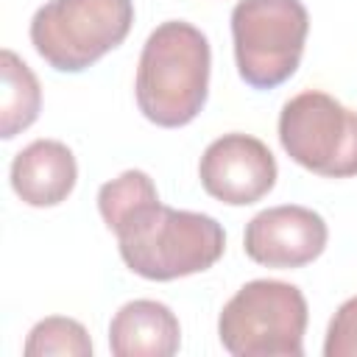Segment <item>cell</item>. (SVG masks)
<instances>
[{
  "label": "cell",
  "instance_id": "3957f363",
  "mask_svg": "<svg viewBox=\"0 0 357 357\" xmlns=\"http://www.w3.org/2000/svg\"><path fill=\"white\" fill-rule=\"evenodd\" d=\"M307 318V298L296 284L254 279L223 304L218 337L234 357H301Z\"/></svg>",
  "mask_w": 357,
  "mask_h": 357
},
{
  "label": "cell",
  "instance_id": "5bb4252c",
  "mask_svg": "<svg viewBox=\"0 0 357 357\" xmlns=\"http://www.w3.org/2000/svg\"><path fill=\"white\" fill-rule=\"evenodd\" d=\"M324 357H357V296L346 298L329 321Z\"/></svg>",
  "mask_w": 357,
  "mask_h": 357
},
{
  "label": "cell",
  "instance_id": "8fae6325",
  "mask_svg": "<svg viewBox=\"0 0 357 357\" xmlns=\"http://www.w3.org/2000/svg\"><path fill=\"white\" fill-rule=\"evenodd\" d=\"M0 137L14 139L20 131L36 123L42 109V86L33 70L8 47L0 53Z\"/></svg>",
  "mask_w": 357,
  "mask_h": 357
},
{
  "label": "cell",
  "instance_id": "8992f818",
  "mask_svg": "<svg viewBox=\"0 0 357 357\" xmlns=\"http://www.w3.org/2000/svg\"><path fill=\"white\" fill-rule=\"evenodd\" d=\"M279 142L310 173L326 178L357 176V112L321 89L298 92L282 106Z\"/></svg>",
  "mask_w": 357,
  "mask_h": 357
},
{
  "label": "cell",
  "instance_id": "277c9868",
  "mask_svg": "<svg viewBox=\"0 0 357 357\" xmlns=\"http://www.w3.org/2000/svg\"><path fill=\"white\" fill-rule=\"evenodd\" d=\"M134 25L131 0H47L31 20L33 50L59 73H84Z\"/></svg>",
  "mask_w": 357,
  "mask_h": 357
},
{
  "label": "cell",
  "instance_id": "5b68a950",
  "mask_svg": "<svg viewBox=\"0 0 357 357\" xmlns=\"http://www.w3.org/2000/svg\"><path fill=\"white\" fill-rule=\"evenodd\" d=\"M310 14L301 0H240L231 8V39L240 78L254 89L284 84L304 53Z\"/></svg>",
  "mask_w": 357,
  "mask_h": 357
},
{
  "label": "cell",
  "instance_id": "52a82bcc",
  "mask_svg": "<svg viewBox=\"0 0 357 357\" xmlns=\"http://www.w3.org/2000/svg\"><path fill=\"white\" fill-rule=\"evenodd\" d=\"M276 173L271 148L240 131L212 139L198 162L201 187L229 206H248L265 198L276 184Z\"/></svg>",
  "mask_w": 357,
  "mask_h": 357
},
{
  "label": "cell",
  "instance_id": "30bf717a",
  "mask_svg": "<svg viewBox=\"0 0 357 357\" xmlns=\"http://www.w3.org/2000/svg\"><path fill=\"white\" fill-rule=\"evenodd\" d=\"M181 346L176 312L153 298L123 304L109 324V349L114 357H170Z\"/></svg>",
  "mask_w": 357,
  "mask_h": 357
},
{
  "label": "cell",
  "instance_id": "9c48e42d",
  "mask_svg": "<svg viewBox=\"0 0 357 357\" xmlns=\"http://www.w3.org/2000/svg\"><path fill=\"white\" fill-rule=\"evenodd\" d=\"M78 178L73 151L59 139H33L11 162V187L28 206H56L67 201Z\"/></svg>",
  "mask_w": 357,
  "mask_h": 357
},
{
  "label": "cell",
  "instance_id": "6da1fadb",
  "mask_svg": "<svg viewBox=\"0 0 357 357\" xmlns=\"http://www.w3.org/2000/svg\"><path fill=\"white\" fill-rule=\"evenodd\" d=\"M128 271L151 282H173L212 268L226 248L223 226L204 212L173 209L151 201L114 229Z\"/></svg>",
  "mask_w": 357,
  "mask_h": 357
},
{
  "label": "cell",
  "instance_id": "7a4b0ae2",
  "mask_svg": "<svg viewBox=\"0 0 357 357\" xmlns=\"http://www.w3.org/2000/svg\"><path fill=\"white\" fill-rule=\"evenodd\" d=\"M209 39L184 20H167L142 45L134 95L153 126L181 128L198 117L209 92Z\"/></svg>",
  "mask_w": 357,
  "mask_h": 357
},
{
  "label": "cell",
  "instance_id": "4fadbf2b",
  "mask_svg": "<svg viewBox=\"0 0 357 357\" xmlns=\"http://www.w3.org/2000/svg\"><path fill=\"white\" fill-rule=\"evenodd\" d=\"M151 201H159V192H156L153 178L145 170H123L117 178L100 184V190H98V209H100V218L109 226V231L123 218H128L134 209H139Z\"/></svg>",
  "mask_w": 357,
  "mask_h": 357
},
{
  "label": "cell",
  "instance_id": "7c38bea8",
  "mask_svg": "<svg viewBox=\"0 0 357 357\" xmlns=\"http://www.w3.org/2000/svg\"><path fill=\"white\" fill-rule=\"evenodd\" d=\"M25 357H89L92 340L75 318L50 315L33 324L22 346Z\"/></svg>",
  "mask_w": 357,
  "mask_h": 357
},
{
  "label": "cell",
  "instance_id": "ba28073f",
  "mask_svg": "<svg viewBox=\"0 0 357 357\" xmlns=\"http://www.w3.org/2000/svg\"><path fill=\"white\" fill-rule=\"evenodd\" d=\"M326 220L298 204H282L257 212L243 234L248 259L265 268H301L318 259L326 248Z\"/></svg>",
  "mask_w": 357,
  "mask_h": 357
}]
</instances>
